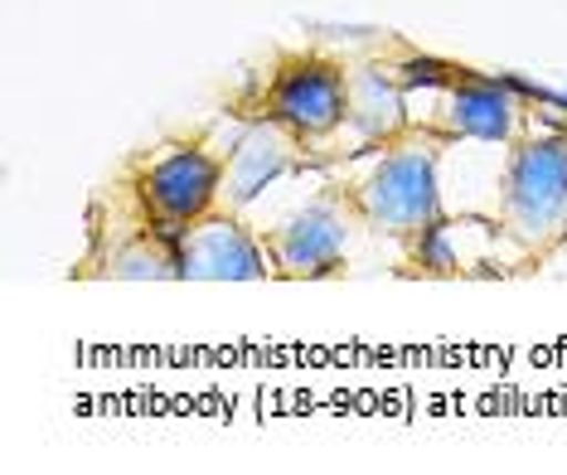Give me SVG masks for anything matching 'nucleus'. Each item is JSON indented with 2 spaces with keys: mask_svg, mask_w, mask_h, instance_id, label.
I'll return each mask as SVG.
<instances>
[{
  "mask_svg": "<svg viewBox=\"0 0 567 475\" xmlns=\"http://www.w3.org/2000/svg\"><path fill=\"white\" fill-rule=\"evenodd\" d=\"M442 141L446 136L427 132V126H408L403 136L383 141L369 175L350 185V199L359 218H364V228L398 242H412L442 224V189H436Z\"/></svg>",
  "mask_w": 567,
  "mask_h": 475,
  "instance_id": "f257e3e1",
  "label": "nucleus"
},
{
  "mask_svg": "<svg viewBox=\"0 0 567 475\" xmlns=\"http://www.w3.org/2000/svg\"><path fill=\"white\" fill-rule=\"evenodd\" d=\"M499 224L528 252L567 234V132L514 141L499 179Z\"/></svg>",
  "mask_w": 567,
  "mask_h": 475,
  "instance_id": "f03ea898",
  "label": "nucleus"
},
{
  "mask_svg": "<svg viewBox=\"0 0 567 475\" xmlns=\"http://www.w3.org/2000/svg\"><path fill=\"white\" fill-rule=\"evenodd\" d=\"M257 117L291 126L301 141H326L350 117V69L320 54H287L257 93Z\"/></svg>",
  "mask_w": 567,
  "mask_h": 475,
  "instance_id": "7ed1b4c3",
  "label": "nucleus"
},
{
  "mask_svg": "<svg viewBox=\"0 0 567 475\" xmlns=\"http://www.w3.org/2000/svg\"><path fill=\"white\" fill-rule=\"evenodd\" d=\"M136 195L179 238L195 218L218 209V189H224V156H214L204 141H165L151 156L136 161L132 171Z\"/></svg>",
  "mask_w": 567,
  "mask_h": 475,
  "instance_id": "20e7f679",
  "label": "nucleus"
},
{
  "mask_svg": "<svg viewBox=\"0 0 567 475\" xmlns=\"http://www.w3.org/2000/svg\"><path fill=\"white\" fill-rule=\"evenodd\" d=\"M359 224L364 218H359L350 189H326V195L301 204L296 214H287L277 228H267L262 242L277 277L316 281V277H334L350 262V242Z\"/></svg>",
  "mask_w": 567,
  "mask_h": 475,
  "instance_id": "39448f33",
  "label": "nucleus"
},
{
  "mask_svg": "<svg viewBox=\"0 0 567 475\" xmlns=\"http://www.w3.org/2000/svg\"><path fill=\"white\" fill-rule=\"evenodd\" d=\"M179 281H262L277 277L267 242L243 228L238 214L214 209L179 228Z\"/></svg>",
  "mask_w": 567,
  "mask_h": 475,
  "instance_id": "423d86ee",
  "label": "nucleus"
},
{
  "mask_svg": "<svg viewBox=\"0 0 567 475\" xmlns=\"http://www.w3.org/2000/svg\"><path fill=\"white\" fill-rule=\"evenodd\" d=\"M524 122V102L514 87L475 79V73H456L442 87V102L422 126L436 136H471V141H514Z\"/></svg>",
  "mask_w": 567,
  "mask_h": 475,
  "instance_id": "0eeeda50",
  "label": "nucleus"
},
{
  "mask_svg": "<svg viewBox=\"0 0 567 475\" xmlns=\"http://www.w3.org/2000/svg\"><path fill=\"white\" fill-rule=\"evenodd\" d=\"M301 161V136L291 126H281L272 117H257L248 132L238 136V146L224 156V189H218V209L238 214L262 195L272 179L296 171Z\"/></svg>",
  "mask_w": 567,
  "mask_h": 475,
  "instance_id": "6e6552de",
  "label": "nucleus"
},
{
  "mask_svg": "<svg viewBox=\"0 0 567 475\" xmlns=\"http://www.w3.org/2000/svg\"><path fill=\"white\" fill-rule=\"evenodd\" d=\"M344 122H350L369 146H383V141L403 136L412 126L403 83H398L389 69H379V63H369V69H350V117Z\"/></svg>",
  "mask_w": 567,
  "mask_h": 475,
  "instance_id": "1a4fd4ad",
  "label": "nucleus"
}]
</instances>
